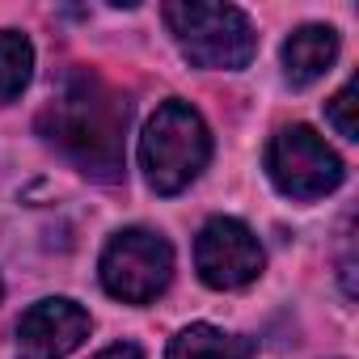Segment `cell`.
Listing matches in <instances>:
<instances>
[{
  "label": "cell",
  "mask_w": 359,
  "mask_h": 359,
  "mask_svg": "<svg viewBox=\"0 0 359 359\" xmlns=\"http://www.w3.org/2000/svg\"><path fill=\"white\" fill-rule=\"evenodd\" d=\"M93 321L76 300H39L18 321V355L22 359H68L85 338Z\"/></svg>",
  "instance_id": "7"
},
{
  "label": "cell",
  "mask_w": 359,
  "mask_h": 359,
  "mask_svg": "<svg viewBox=\"0 0 359 359\" xmlns=\"http://www.w3.org/2000/svg\"><path fill=\"white\" fill-rule=\"evenodd\" d=\"M173 279V245L148 229H123L102 254V287L123 304L156 300Z\"/></svg>",
  "instance_id": "4"
},
{
  "label": "cell",
  "mask_w": 359,
  "mask_h": 359,
  "mask_svg": "<svg viewBox=\"0 0 359 359\" xmlns=\"http://www.w3.org/2000/svg\"><path fill=\"white\" fill-rule=\"evenodd\" d=\"M212 161V131L191 102H165L140 135V165L156 195L187 191Z\"/></svg>",
  "instance_id": "2"
},
{
  "label": "cell",
  "mask_w": 359,
  "mask_h": 359,
  "mask_svg": "<svg viewBox=\"0 0 359 359\" xmlns=\"http://www.w3.org/2000/svg\"><path fill=\"white\" fill-rule=\"evenodd\" d=\"M262 245L258 237L233 220V216H216L203 224L199 241H195V266H199V279L216 292H233V287H245L262 275Z\"/></svg>",
  "instance_id": "6"
},
{
  "label": "cell",
  "mask_w": 359,
  "mask_h": 359,
  "mask_svg": "<svg viewBox=\"0 0 359 359\" xmlns=\"http://www.w3.org/2000/svg\"><path fill=\"white\" fill-rule=\"evenodd\" d=\"M266 173L287 199H321L342 187L338 152L304 123L283 127L266 148Z\"/></svg>",
  "instance_id": "5"
},
{
  "label": "cell",
  "mask_w": 359,
  "mask_h": 359,
  "mask_svg": "<svg viewBox=\"0 0 359 359\" xmlns=\"http://www.w3.org/2000/svg\"><path fill=\"white\" fill-rule=\"evenodd\" d=\"M34 76V47L22 30H0V106L22 97Z\"/></svg>",
  "instance_id": "10"
},
{
  "label": "cell",
  "mask_w": 359,
  "mask_h": 359,
  "mask_svg": "<svg viewBox=\"0 0 359 359\" xmlns=\"http://www.w3.org/2000/svg\"><path fill=\"white\" fill-rule=\"evenodd\" d=\"M165 22H169L177 47L187 51V60L199 68L237 72L258 51V34L237 5H199V0L165 5Z\"/></svg>",
  "instance_id": "3"
},
{
  "label": "cell",
  "mask_w": 359,
  "mask_h": 359,
  "mask_svg": "<svg viewBox=\"0 0 359 359\" xmlns=\"http://www.w3.org/2000/svg\"><path fill=\"white\" fill-rule=\"evenodd\" d=\"M127 118H131L127 97H118L97 72L81 68L60 81L51 106L43 110V131L85 173L114 182L123 173V156H127V144H123Z\"/></svg>",
  "instance_id": "1"
},
{
  "label": "cell",
  "mask_w": 359,
  "mask_h": 359,
  "mask_svg": "<svg viewBox=\"0 0 359 359\" xmlns=\"http://www.w3.org/2000/svg\"><path fill=\"white\" fill-rule=\"evenodd\" d=\"M334 60H338V34L330 26H300L283 43V72H287V81L296 89H304L317 76H325Z\"/></svg>",
  "instance_id": "8"
},
{
  "label": "cell",
  "mask_w": 359,
  "mask_h": 359,
  "mask_svg": "<svg viewBox=\"0 0 359 359\" xmlns=\"http://www.w3.org/2000/svg\"><path fill=\"white\" fill-rule=\"evenodd\" d=\"M355 93H359V85L355 81H346L342 89H338V97L325 106V114H330V123L338 127V135H346V140H355Z\"/></svg>",
  "instance_id": "11"
},
{
  "label": "cell",
  "mask_w": 359,
  "mask_h": 359,
  "mask_svg": "<svg viewBox=\"0 0 359 359\" xmlns=\"http://www.w3.org/2000/svg\"><path fill=\"white\" fill-rule=\"evenodd\" d=\"M0 296H5V283H0Z\"/></svg>",
  "instance_id": "13"
},
{
  "label": "cell",
  "mask_w": 359,
  "mask_h": 359,
  "mask_svg": "<svg viewBox=\"0 0 359 359\" xmlns=\"http://www.w3.org/2000/svg\"><path fill=\"white\" fill-rule=\"evenodd\" d=\"M165 359H254V342L216 325H187L169 342Z\"/></svg>",
  "instance_id": "9"
},
{
  "label": "cell",
  "mask_w": 359,
  "mask_h": 359,
  "mask_svg": "<svg viewBox=\"0 0 359 359\" xmlns=\"http://www.w3.org/2000/svg\"><path fill=\"white\" fill-rule=\"evenodd\" d=\"M97 359H144V351H140L135 342H114V346H106Z\"/></svg>",
  "instance_id": "12"
}]
</instances>
